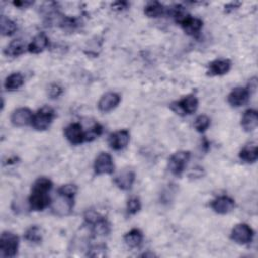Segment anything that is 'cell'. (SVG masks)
<instances>
[{
	"label": "cell",
	"instance_id": "2e32d148",
	"mask_svg": "<svg viewBox=\"0 0 258 258\" xmlns=\"http://www.w3.org/2000/svg\"><path fill=\"white\" fill-rule=\"evenodd\" d=\"M258 125V113L254 109H248L244 112L241 119V126L246 132H252Z\"/></svg>",
	"mask_w": 258,
	"mask_h": 258
},
{
	"label": "cell",
	"instance_id": "7a4b0ae2",
	"mask_svg": "<svg viewBox=\"0 0 258 258\" xmlns=\"http://www.w3.org/2000/svg\"><path fill=\"white\" fill-rule=\"evenodd\" d=\"M56 117L55 110L49 106H44L36 114H34L32 125L36 130L44 131L47 130L53 123Z\"/></svg>",
	"mask_w": 258,
	"mask_h": 258
},
{
	"label": "cell",
	"instance_id": "8fae6325",
	"mask_svg": "<svg viewBox=\"0 0 258 258\" xmlns=\"http://www.w3.org/2000/svg\"><path fill=\"white\" fill-rule=\"evenodd\" d=\"M250 97V91L248 88L237 87L233 89L228 95V103L232 107H240L246 104Z\"/></svg>",
	"mask_w": 258,
	"mask_h": 258
},
{
	"label": "cell",
	"instance_id": "ac0fdd59",
	"mask_svg": "<svg viewBox=\"0 0 258 258\" xmlns=\"http://www.w3.org/2000/svg\"><path fill=\"white\" fill-rule=\"evenodd\" d=\"M50 44V40L46 34H39L34 38L32 43L28 46V51L32 54H40L44 52Z\"/></svg>",
	"mask_w": 258,
	"mask_h": 258
},
{
	"label": "cell",
	"instance_id": "603a6c76",
	"mask_svg": "<svg viewBox=\"0 0 258 258\" xmlns=\"http://www.w3.org/2000/svg\"><path fill=\"white\" fill-rule=\"evenodd\" d=\"M92 231L97 236H107L111 232L110 223L101 216L92 224Z\"/></svg>",
	"mask_w": 258,
	"mask_h": 258
},
{
	"label": "cell",
	"instance_id": "30bf717a",
	"mask_svg": "<svg viewBox=\"0 0 258 258\" xmlns=\"http://www.w3.org/2000/svg\"><path fill=\"white\" fill-rule=\"evenodd\" d=\"M129 140H130L129 131L126 129H123L110 134L108 138V143L113 150L118 151V150L124 149L128 145Z\"/></svg>",
	"mask_w": 258,
	"mask_h": 258
},
{
	"label": "cell",
	"instance_id": "ffe728a7",
	"mask_svg": "<svg viewBox=\"0 0 258 258\" xmlns=\"http://www.w3.org/2000/svg\"><path fill=\"white\" fill-rule=\"evenodd\" d=\"M177 106L186 114H193L194 112L197 111L198 106H199V101L196 96L194 95H188L181 99L178 103Z\"/></svg>",
	"mask_w": 258,
	"mask_h": 258
},
{
	"label": "cell",
	"instance_id": "4dcf8cb0",
	"mask_svg": "<svg viewBox=\"0 0 258 258\" xmlns=\"http://www.w3.org/2000/svg\"><path fill=\"white\" fill-rule=\"evenodd\" d=\"M141 210V202L138 198L132 197L127 202V212L130 215H135Z\"/></svg>",
	"mask_w": 258,
	"mask_h": 258
},
{
	"label": "cell",
	"instance_id": "e0dca14e",
	"mask_svg": "<svg viewBox=\"0 0 258 258\" xmlns=\"http://www.w3.org/2000/svg\"><path fill=\"white\" fill-rule=\"evenodd\" d=\"M231 62L225 59H219L209 65L208 74L210 76H223L231 70Z\"/></svg>",
	"mask_w": 258,
	"mask_h": 258
},
{
	"label": "cell",
	"instance_id": "8992f818",
	"mask_svg": "<svg viewBox=\"0 0 258 258\" xmlns=\"http://www.w3.org/2000/svg\"><path fill=\"white\" fill-rule=\"evenodd\" d=\"M114 168L113 158L107 152H101L94 161V171L97 176L111 175L113 174Z\"/></svg>",
	"mask_w": 258,
	"mask_h": 258
},
{
	"label": "cell",
	"instance_id": "f1b7e54d",
	"mask_svg": "<svg viewBox=\"0 0 258 258\" xmlns=\"http://www.w3.org/2000/svg\"><path fill=\"white\" fill-rule=\"evenodd\" d=\"M210 124L211 120L207 115H199L195 120L194 127L198 132L203 133L210 127Z\"/></svg>",
	"mask_w": 258,
	"mask_h": 258
},
{
	"label": "cell",
	"instance_id": "6da1fadb",
	"mask_svg": "<svg viewBox=\"0 0 258 258\" xmlns=\"http://www.w3.org/2000/svg\"><path fill=\"white\" fill-rule=\"evenodd\" d=\"M20 246V238L16 234L6 231L0 238V256L4 258H13L17 256Z\"/></svg>",
	"mask_w": 258,
	"mask_h": 258
},
{
	"label": "cell",
	"instance_id": "44dd1931",
	"mask_svg": "<svg viewBox=\"0 0 258 258\" xmlns=\"http://www.w3.org/2000/svg\"><path fill=\"white\" fill-rule=\"evenodd\" d=\"M239 157L247 162V163H253L257 160L258 158V148L257 145L254 143L251 144H247L246 146H244L239 153Z\"/></svg>",
	"mask_w": 258,
	"mask_h": 258
},
{
	"label": "cell",
	"instance_id": "ba28073f",
	"mask_svg": "<svg viewBox=\"0 0 258 258\" xmlns=\"http://www.w3.org/2000/svg\"><path fill=\"white\" fill-rule=\"evenodd\" d=\"M52 203L51 197L49 193L40 192V191H32L31 197L29 199L30 208L33 211H44L48 208Z\"/></svg>",
	"mask_w": 258,
	"mask_h": 258
},
{
	"label": "cell",
	"instance_id": "5bb4252c",
	"mask_svg": "<svg viewBox=\"0 0 258 258\" xmlns=\"http://www.w3.org/2000/svg\"><path fill=\"white\" fill-rule=\"evenodd\" d=\"M121 98L117 93L108 92L104 94L98 102V109L101 112H110L115 109L120 103Z\"/></svg>",
	"mask_w": 258,
	"mask_h": 258
},
{
	"label": "cell",
	"instance_id": "9c48e42d",
	"mask_svg": "<svg viewBox=\"0 0 258 258\" xmlns=\"http://www.w3.org/2000/svg\"><path fill=\"white\" fill-rule=\"evenodd\" d=\"M73 208H74V199H70L60 195H59V198L52 203L53 213L60 217L70 215L73 211Z\"/></svg>",
	"mask_w": 258,
	"mask_h": 258
},
{
	"label": "cell",
	"instance_id": "7c38bea8",
	"mask_svg": "<svg viewBox=\"0 0 258 258\" xmlns=\"http://www.w3.org/2000/svg\"><path fill=\"white\" fill-rule=\"evenodd\" d=\"M211 208L217 214L225 215L235 208V201L228 196H220L211 202Z\"/></svg>",
	"mask_w": 258,
	"mask_h": 258
},
{
	"label": "cell",
	"instance_id": "f546056e",
	"mask_svg": "<svg viewBox=\"0 0 258 258\" xmlns=\"http://www.w3.org/2000/svg\"><path fill=\"white\" fill-rule=\"evenodd\" d=\"M77 192H78V188L76 185H73V184L64 185L58 190V194L60 196H64V197L70 198V199H74Z\"/></svg>",
	"mask_w": 258,
	"mask_h": 258
},
{
	"label": "cell",
	"instance_id": "277c9868",
	"mask_svg": "<svg viewBox=\"0 0 258 258\" xmlns=\"http://www.w3.org/2000/svg\"><path fill=\"white\" fill-rule=\"evenodd\" d=\"M253 237H254L253 230L251 229L250 226L244 223L236 225L231 232L232 241H234L239 245H245L250 243L253 240Z\"/></svg>",
	"mask_w": 258,
	"mask_h": 258
},
{
	"label": "cell",
	"instance_id": "cb8c5ba5",
	"mask_svg": "<svg viewBox=\"0 0 258 258\" xmlns=\"http://www.w3.org/2000/svg\"><path fill=\"white\" fill-rule=\"evenodd\" d=\"M25 83L24 76L21 73H14L10 75L5 81V88L8 91H16Z\"/></svg>",
	"mask_w": 258,
	"mask_h": 258
},
{
	"label": "cell",
	"instance_id": "3957f363",
	"mask_svg": "<svg viewBox=\"0 0 258 258\" xmlns=\"http://www.w3.org/2000/svg\"><path fill=\"white\" fill-rule=\"evenodd\" d=\"M190 151H178L168 159V168L174 176L180 177L184 173L190 160Z\"/></svg>",
	"mask_w": 258,
	"mask_h": 258
},
{
	"label": "cell",
	"instance_id": "7402d4cb",
	"mask_svg": "<svg viewBox=\"0 0 258 258\" xmlns=\"http://www.w3.org/2000/svg\"><path fill=\"white\" fill-rule=\"evenodd\" d=\"M143 241V234L138 229H132L131 231L127 232L124 236L125 244L130 248H137L142 244Z\"/></svg>",
	"mask_w": 258,
	"mask_h": 258
},
{
	"label": "cell",
	"instance_id": "484cf974",
	"mask_svg": "<svg viewBox=\"0 0 258 258\" xmlns=\"http://www.w3.org/2000/svg\"><path fill=\"white\" fill-rule=\"evenodd\" d=\"M0 26H2V34L5 37L13 36L18 31L17 24L13 20L7 18L6 16L2 17V25Z\"/></svg>",
	"mask_w": 258,
	"mask_h": 258
},
{
	"label": "cell",
	"instance_id": "52a82bcc",
	"mask_svg": "<svg viewBox=\"0 0 258 258\" xmlns=\"http://www.w3.org/2000/svg\"><path fill=\"white\" fill-rule=\"evenodd\" d=\"M64 132L68 141L74 145H78L87 141L86 131H84L83 126L80 123L69 124L65 128Z\"/></svg>",
	"mask_w": 258,
	"mask_h": 258
},
{
	"label": "cell",
	"instance_id": "83f0119b",
	"mask_svg": "<svg viewBox=\"0 0 258 258\" xmlns=\"http://www.w3.org/2000/svg\"><path fill=\"white\" fill-rule=\"evenodd\" d=\"M52 189H53L52 181L45 177L39 178L32 187V191H40V192H46V193H50Z\"/></svg>",
	"mask_w": 258,
	"mask_h": 258
},
{
	"label": "cell",
	"instance_id": "836d02e7",
	"mask_svg": "<svg viewBox=\"0 0 258 258\" xmlns=\"http://www.w3.org/2000/svg\"><path fill=\"white\" fill-rule=\"evenodd\" d=\"M34 3H32V2H15L14 3V6H16V7H18V8H20V9H26V8H28V7H30V6H32Z\"/></svg>",
	"mask_w": 258,
	"mask_h": 258
},
{
	"label": "cell",
	"instance_id": "d6986e66",
	"mask_svg": "<svg viewBox=\"0 0 258 258\" xmlns=\"http://www.w3.org/2000/svg\"><path fill=\"white\" fill-rule=\"evenodd\" d=\"M28 50V47L26 45V43L19 39V40H15L13 41L5 50V55L7 57H11V58H17L22 56L23 54H25V52Z\"/></svg>",
	"mask_w": 258,
	"mask_h": 258
},
{
	"label": "cell",
	"instance_id": "1f68e13d",
	"mask_svg": "<svg viewBox=\"0 0 258 258\" xmlns=\"http://www.w3.org/2000/svg\"><path fill=\"white\" fill-rule=\"evenodd\" d=\"M106 251H107V248L105 245H96V246H93L91 247L89 250H88V253H87V256H90V257H104L106 256Z\"/></svg>",
	"mask_w": 258,
	"mask_h": 258
},
{
	"label": "cell",
	"instance_id": "d6a6232c",
	"mask_svg": "<svg viewBox=\"0 0 258 258\" xmlns=\"http://www.w3.org/2000/svg\"><path fill=\"white\" fill-rule=\"evenodd\" d=\"M62 93H63V88L57 84H53L49 88V95L53 99L60 97L62 95Z\"/></svg>",
	"mask_w": 258,
	"mask_h": 258
},
{
	"label": "cell",
	"instance_id": "4316f807",
	"mask_svg": "<svg viewBox=\"0 0 258 258\" xmlns=\"http://www.w3.org/2000/svg\"><path fill=\"white\" fill-rule=\"evenodd\" d=\"M25 239L31 243H40L43 240V232L40 227L32 226L25 233Z\"/></svg>",
	"mask_w": 258,
	"mask_h": 258
},
{
	"label": "cell",
	"instance_id": "e575fe53",
	"mask_svg": "<svg viewBox=\"0 0 258 258\" xmlns=\"http://www.w3.org/2000/svg\"><path fill=\"white\" fill-rule=\"evenodd\" d=\"M128 7V4L127 3H115L114 5H112V8L114 10H117V11H122L124 9H126Z\"/></svg>",
	"mask_w": 258,
	"mask_h": 258
},
{
	"label": "cell",
	"instance_id": "5b68a950",
	"mask_svg": "<svg viewBox=\"0 0 258 258\" xmlns=\"http://www.w3.org/2000/svg\"><path fill=\"white\" fill-rule=\"evenodd\" d=\"M177 23L180 24L185 33L189 36H197L200 34L203 28V22L200 19L193 18L189 15H184L177 20Z\"/></svg>",
	"mask_w": 258,
	"mask_h": 258
},
{
	"label": "cell",
	"instance_id": "d4e9b609",
	"mask_svg": "<svg viewBox=\"0 0 258 258\" xmlns=\"http://www.w3.org/2000/svg\"><path fill=\"white\" fill-rule=\"evenodd\" d=\"M167 9L163 7L160 3L154 2V3H149L145 8H144V14L148 18H159L163 15L166 14Z\"/></svg>",
	"mask_w": 258,
	"mask_h": 258
},
{
	"label": "cell",
	"instance_id": "9a60e30c",
	"mask_svg": "<svg viewBox=\"0 0 258 258\" xmlns=\"http://www.w3.org/2000/svg\"><path fill=\"white\" fill-rule=\"evenodd\" d=\"M134 182H135V174L133 170H130V169L122 170L114 179L115 185L120 190H123V191L130 190L132 188Z\"/></svg>",
	"mask_w": 258,
	"mask_h": 258
},
{
	"label": "cell",
	"instance_id": "4fadbf2b",
	"mask_svg": "<svg viewBox=\"0 0 258 258\" xmlns=\"http://www.w3.org/2000/svg\"><path fill=\"white\" fill-rule=\"evenodd\" d=\"M34 118L33 112L29 108H19L12 114V123L17 127H24L32 124Z\"/></svg>",
	"mask_w": 258,
	"mask_h": 258
}]
</instances>
